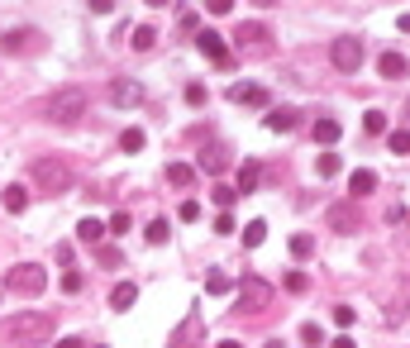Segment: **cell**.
<instances>
[{
	"label": "cell",
	"mask_w": 410,
	"mask_h": 348,
	"mask_svg": "<svg viewBox=\"0 0 410 348\" xmlns=\"http://www.w3.org/2000/svg\"><path fill=\"white\" fill-rule=\"evenodd\" d=\"M81 115H86V91H81V86H63V91L48 100V120L63 125V129L81 125Z\"/></svg>",
	"instance_id": "cell-1"
},
{
	"label": "cell",
	"mask_w": 410,
	"mask_h": 348,
	"mask_svg": "<svg viewBox=\"0 0 410 348\" xmlns=\"http://www.w3.org/2000/svg\"><path fill=\"white\" fill-rule=\"evenodd\" d=\"M363 38H353V33H344V38H334V48H330V63H334V72H344V77H353L358 67H363Z\"/></svg>",
	"instance_id": "cell-2"
},
{
	"label": "cell",
	"mask_w": 410,
	"mask_h": 348,
	"mask_svg": "<svg viewBox=\"0 0 410 348\" xmlns=\"http://www.w3.org/2000/svg\"><path fill=\"white\" fill-rule=\"evenodd\" d=\"M10 334H15L19 344H38L53 334V315H38V310H24V315L10 320Z\"/></svg>",
	"instance_id": "cell-3"
},
{
	"label": "cell",
	"mask_w": 410,
	"mask_h": 348,
	"mask_svg": "<svg viewBox=\"0 0 410 348\" xmlns=\"http://www.w3.org/2000/svg\"><path fill=\"white\" fill-rule=\"evenodd\" d=\"M5 282L15 286V291H24V296H43L48 291V272L38 268V263H19V268H10Z\"/></svg>",
	"instance_id": "cell-4"
},
{
	"label": "cell",
	"mask_w": 410,
	"mask_h": 348,
	"mask_svg": "<svg viewBox=\"0 0 410 348\" xmlns=\"http://www.w3.org/2000/svg\"><path fill=\"white\" fill-rule=\"evenodd\" d=\"M272 301V282L268 277H243V291H238V315H253Z\"/></svg>",
	"instance_id": "cell-5"
},
{
	"label": "cell",
	"mask_w": 410,
	"mask_h": 348,
	"mask_svg": "<svg viewBox=\"0 0 410 348\" xmlns=\"http://www.w3.org/2000/svg\"><path fill=\"white\" fill-rule=\"evenodd\" d=\"M33 181L48 191V196H58V191H67L72 186V172H67V162H33Z\"/></svg>",
	"instance_id": "cell-6"
},
{
	"label": "cell",
	"mask_w": 410,
	"mask_h": 348,
	"mask_svg": "<svg viewBox=\"0 0 410 348\" xmlns=\"http://www.w3.org/2000/svg\"><path fill=\"white\" fill-rule=\"evenodd\" d=\"M325 220H330L334 234H358L363 215H358V201H334V206L325 210Z\"/></svg>",
	"instance_id": "cell-7"
},
{
	"label": "cell",
	"mask_w": 410,
	"mask_h": 348,
	"mask_svg": "<svg viewBox=\"0 0 410 348\" xmlns=\"http://www.w3.org/2000/svg\"><path fill=\"white\" fill-rule=\"evenodd\" d=\"M234 43L248 48V53H268V48H272V29H268V24H253V19H243V24L234 29Z\"/></svg>",
	"instance_id": "cell-8"
},
{
	"label": "cell",
	"mask_w": 410,
	"mask_h": 348,
	"mask_svg": "<svg viewBox=\"0 0 410 348\" xmlns=\"http://www.w3.org/2000/svg\"><path fill=\"white\" fill-rule=\"evenodd\" d=\"M143 95H148V91H143L139 81H129V77L110 81V105H115V110H139Z\"/></svg>",
	"instance_id": "cell-9"
},
{
	"label": "cell",
	"mask_w": 410,
	"mask_h": 348,
	"mask_svg": "<svg viewBox=\"0 0 410 348\" xmlns=\"http://www.w3.org/2000/svg\"><path fill=\"white\" fill-rule=\"evenodd\" d=\"M196 48H201V53H205V58H210L215 67H224V72L234 67V58H229V48H224V38H220V33L201 29V33H196Z\"/></svg>",
	"instance_id": "cell-10"
},
{
	"label": "cell",
	"mask_w": 410,
	"mask_h": 348,
	"mask_svg": "<svg viewBox=\"0 0 410 348\" xmlns=\"http://www.w3.org/2000/svg\"><path fill=\"white\" fill-rule=\"evenodd\" d=\"M229 100L234 105H253V110H268V86H258V81H238V86H229Z\"/></svg>",
	"instance_id": "cell-11"
},
{
	"label": "cell",
	"mask_w": 410,
	"mask_h": 348,
	"mask_svg": "<svg viewBox=\"0 0 410 348\" xmlns=\"http://www.w3.org/2000/svg\"><path fill=\"white\" fill-rule=\"evenodd\" d=\"M201 167H205V172H224V167H229V143L210 139V143L201 148Z\"/></svg>",
	"instance_id": "cell-12"
},
{
	"label": "cell",
	"mask_w": 410,
	"mask_h": 348,
	"mask_svg": "<svg viewBox=\"0 0 410 348\" xmlns=\"http://www.w3.org/2000/svg\"><path fill=\"white\" fill-rule=\"evenodd\" d=\"M258 181H263L258 158H243V162H238V176H234V191H238V196H248V191H258Z\"/></svg>",
	"instance_id": "cell-13"
},
{
	"label": "cell",
	"mask_w": 410,
	"mask_h": 348,
	"mask_svg": "<svg viewBox=\"0 0 410 348\" xmlns=\"http://www.w3.org/2000/svg\"><path fill=\"white\" fill-rule=\"evenodd\" d=\"M377 72H382L387 81H406V77H410V63L401 58V53H382V58H377Z\"/></svg>",
	"instance_id": "cell-14"
},
{
	"label": "cell",
	"mask_w": 410,
	"mask_h": 348,
	"mask_svg": "<svg viewBox=\"0 0 410 348\" xmlns=\"http://www.w3.org/2000/svg\"><path fill=\"white\" fill-rule=\"evenodd\" d=\"M296 120H300V115L291 110V105H277V110L263 115V125H268L272 134H291V129H296Z\"/></svg>",
	"instance_id": "cell-15"
},
{
	"label": "cell",
	"mask_w": 410,
	"mask_h": 348,
	"mask_svg": "<svg viewBox=\"0 0 410 348\" xmlns=\"http://www.w3.org/2000/svg\"><path fill=\"white\" fill-rule=\"evenodd\" d=\"M348 191H353V201H358V196H372V191H377V172L358 167V172L348 176Z\"/></svg>",
	"instance_id": "cell-16"
},
{
	"label": "cell",
	"mask_w": 410,
	"mask_h": 348,
	"mask_svg": "<svg viewBox=\"0 0 410 348\" xmlns=\"http://www.w3.org/2000/svg\"><path fill=\"white\" fill-rule=\"evenodd\" d=\"M0 201H5V210H10V215H24V210H29V191H24V186H5V196H0Z\"/></svg>",
	"instance_id": "cell-17"
},
{
	"label": "cell",
	"mask_w": 410,
	"mask_h": 348,
	"mask_svg": "<svg viewBox=\"0 0 410 348\" xmlns=\"http://www.w3.org/2000/svg\"><path fill=\"white\" fill-rule=\"evenodd\" d=\"M134 301H139V286H134V282H120V286L110 291V305H115V310H129Z\"/></svg>",
	"instance_id": "cell-18"
},
{
	"label": "cell",
	"mask_w": 410,
	"mask_h": 348,
	"mask_svg": "<svg viewBox=\"0 0 410 348\" xmlns=\"http://www.w3.org/2000/svg\"><path fill=\"white\" fill-rule=\"evenodd\" d=\"M167 181H172L177 191H186L191 181H196V167H191V162H172V167H167Z\"/></svg>",
	"instance_id": "cell-19"
},
{
	"label": "cell",
	"mask_w": 410,
	"mask_h": 348,
	"mask_svg": "<svg viewBox=\"0 0 410 348\" xmlns=\"http://www.w3.org/2000/svg\"><path fill=\"white\" fill-rule=\"evenodd\" d=\"M205 291H210V296H229V291H234V277H224L220 268L205 272Z\"/></svg>",
	"instance_id": "cell-20"
},
{
	"label": "cell",
	"mask_w": 410,
	"mask_h": 348,
	"mask_svg": "<svg viewBox=\"0 0 410 348\" xmlns=\"http://www.w3.org/2000/svg\"><path fill=\"white\" fill-rule=\"evenodd\" d=\"M339 134H344V125H339V120H320V125H315V143H325V148H334V143H339Z\"/></svg>",
	"instance_id": "cell-21"
},
{
	"label": "cell",
	"mask_w": 410,
	"mask_h": 348,
	"mask_svg": "<svg viewBox=\"0 0 410 348\" xmlns=\"http://www.w3.org/2000/svg\"><path fill=\"white\" fill-rule=\"evenodd\" d=\"M77 238H81V243H100V238H105V224H100V220H91V215H86V220L77 224Z\"/></svg>",
	"instance_id": "cell-22"
},
{
	"label": "cell",
	"mask_w": 410,
	"mask_h": 348,
	"mask_svg": "<svg viewBox=\"0 0 410 348\" xmlns=\"http://www.w3.org/2000/svg\"><path fill=\"white\" fill-rule=\"evenodd\" d=\"M339 167H344V158H339L334 148H325V153H320V162H315L320 176H339Z\"/></svg>",
	"instance_id": "cell-23"
},
{
	"label": "cell",
	"mask_w": 410,
	"mask_h": 348,
	"mask_svg": "<svg viewBox=\"0 0 410 348\" xmlns=\"http://www.w3.org/2000/svg\"><path fill=\"white\" fill-rule=\"evenodd\" d=\"M263 238H268V224H263V220H248V224H243V248H258Z\"/></svg>",
	"instance_id": "cell-24"
},
{
	"label": "cell",
	"mask_w": 410,
	"mask_h": 348,
	"mask_svg": "<svg viewBox=\"0 0 410 348\" xmlns=\"http://www.w3.org/2000/svg\"><path fill=\"white\" fill-rule=\"evenodd\" d=\"M310 253H315V238H310V234H291V258H296V263H305Z\"/></svg>",
	"instance_id": "cell-25"
},
{
	"label": "cell",
	"mask_w": 410,
	"mask_h": 348,
	"mask_svg": "<svg viewBox=\"0 0 410 348\" xmlns=\"http://www.w3.org/2000/svg\"><path fill=\"white\" fill-rule=\"evenodd\" d=\"M143 234H148V243H167V238H172V224L158 215V220H148V229H143Z\"/></svg>",
	"instance_id": "cell-26"
},
{
	"label": "cell",
	"mask_w": 410,
	"mask_h": 348,
	"mask_svg": "<svg viewBox=\"0 0 410 348\" xmlns=\"http://www.w3.org/2000/svg\"><path fill=\"white\" fill-rule=\"evenodd\" d=\"M153 43H158V29H153V24H139V29H134V48H139V53H148Z\"/></svg>",
	"instance_id": "cell-27"
},
{
	"label": "cell",
	"mask_w": 410,
	"mask_h": 348,
	"mask_svg": "<svg viewBox=\"0 0 410 348\" xmlns=\"http://www.w3.org/2000/svg\"><path fill=\"white\" fill-rule=\"evenodd\" d=\"M143 129H125V134H120V148H125V153H143Z\"/></svg>",
	"instance_id": "cell-28"
},
{
	"label": "cell",
	"mask_w": 410,
	"mask_h": 348,
	"mask_svg": "<svg viewBox=\"0 0 410 348\" xmlns=\"http://www.w3.org/2000/svg\"><path fill=\"white\" fill-rule=\"evenodd\" d=\"M387 148H391V153H410V129H391V134H387Z\"/></svg>",
	"instance_id": "cell-29"
},
{
	"label": "cell",
	"mask_w": 410,
	"mask_h": 348,
	"mask_svg": "<svg viewBox=\"0 0 410 348\" xmlns=\"http://www.w3.org/2000/svg\"><path fill=\"white\" fill-rule=\"evenodd\" d=\"M205 100H210V91H205L201 81H191V86H186V105H191V110H201Z\"/></svg>",
	"instance_id": "cell-30"
},
{
	"label": "cell",
	"mask_w": 410,
	"mask_h": 348,
	"mask_svg": "<svg viewBox=\"0 0 410 348\" xmlns=\"http://www.w3.org/2000/svg\"><path fill=\"white\" fill-rule=\"evenodd\" d=\"M210 201H215L220 210H229V206L238 201V191H234V186H215V191H210Z\"/></svg>",
	"instance_id": "cell-31"
},
{
	"label": "cell",
	"mask_w": 410,
	"mask_h": 348,
	"mask_svg": "<svg viewBox=\"0 0 410 348\" xmlns=\"http://www.w3.org/2000/svg\"><path fill=\"white\" fill-rule=\"evenodd\" d=\"M282 286H286V291H296V296H300V291H305V286H310V277H305V272H286V277H282Z\"/></svg>",
	"instance_id": "cell-32"
},
{
	"label": "cell",
	"mask_w": 410,
	"mask_h": 348,
	"mask_svg": "<svg viewBox=\"0 0 410 348\" xmlns=\"http://www.w3.org/2000/svg\"><path fill=\"white\" fill-rule=\"evenodd\" d=\"M81 286H86V277H81L77 268H72V272H63V291H67V296H81Z\"/></svg>",
	"instance_id": "cell-33"
},
{
	"label": "cell",
	"mask_w": 410,
	"mask_h": 348,
	"mask_svg": "<svg viewBox=\"0 0 410 348\" xmlns=\"http://www.w3.org/2000/svg\"><path fill=\"white\" fill-rule=\"evenodd\" d=\"M363 129H367V134H387V115H382V110H367V115H363Z\"/></svg>",
	"instance_id": "cell-34"
},
{
	"label": "cell",
	"mask_w": 410,
	"mask_h": 348,
	"mask_svg": "<svg viewBox=\"0 0 410 348\" xmlns=\"http://www.w3.org/2000/svg\"><path fill=\"white\" fill-rule=\"evenodd\" d=\"M353 320H358L353 305H334V325H339V329H353Z\"/></svg>",
	"instance_id": "cell-35"
},
{
	"label": "cell",
	"mask_w": 410,
	"mask_h": 348,
	"mask_svg": "<svg viewBox=\"0 0 410 348\" xmlns=\"http://www.w3.org/2000/svg\"><path fill=\"white\" fill-rule=\"evenodd\" d=\"M120 263H125V253H120L115 243H105V248H100V268H120Z\"/></svg>",
	"instance_id": "cell-36"
},
{
	"label": "cell",
	"mask_w": 410,
	"mask_h": 348,
	"mask_svg": "<svg viewBox=\"0 0 410 348\" xmlns=\"http://www.w3.org/2000/svg\"><path fill=\"white\" fill-rule=\"evenodd\" d=\"M105 229H110V234H129V210H115Z\"/></svg>",
	"instance_id": "cell-37"
},
{
	"label": "cell",
	"mask_w": 410,
	"mask_h": 348,
	"mask_svg": "<svg viewBox=\"0 0 410 348\" xmlns=\"http://www.w3.org/2000/svg\"><path fill=\"white\" fill-rule=\"evenodd\" d=\"M177 220L196 224V220H201V206H196V201H182V210H177Z\"/></svg>",
	"instance_id": "cell-38"
},
{
	"label": "cell",
	"mask_w": 410,
	"mask_h": 348,
	"mask_svg": "<svg viewBox=\"0 0 410 348\" xmlns=\"http://www.w3.org/2000/svg\"><path fill=\"white\" fill-rule=\"evenodd\" d=\"M215 234H234V215H229V210L215 215Z\"/></svg>",
	"instance_id": "cell-39"
},
{
	"label": "cell",
	"mask_w": 410,
	"mask_h": 348,
	"mask_svg": "<svg viewBox=\"0 0 410 348\" xmlns=\"http://www.w3.org/2000/svg\"><path fill=\"white\" fill-rule=\"evenodd\" d=\"M300 339H305V344L315 348V344H320V339H325V334H320V325H300Z\"/></svg>",
	"instance_id": "cell-40"
},
{
	"label": "cell",
	"mask_w": 410,
	"mask_h": 348,
	"mask_svg": "<svg viewBox=\"0 0 410 348\" xmlns=\"http://www.w3.org/2000/svg\"><path fill=\"white\" fill-rule=\"evenodd\" d=\"M205 10H210V15L220 19V15H229V10H234V0H210V5H205Z\"/></svg>",
	"instance_id": "cell-41"
},
{
	"label": "cell",
	"mask_w": 410,
	"mask_h": 348,
	"mask_svg": "<svg viewBox=\"0 0 410 348\" xmlns=\"http://www.w3.org/2000/svg\"><path fill=\"white\" fill-rule=\"evenodd\" d=\"M401 220H410V210L406 206H387V224H401Z\"/></svg>",
	"instance_id": "cell-42"
},
{
	"label": "cell",
	"mask_w": 410,
	"mask_h": 348,
	"mask_svg": "<svg viewBox=\"0 0 410 348\" xmlns=\"http://www.w3.org/2000/svg\"><path fill=\"white\" fill-rule=\"evenodd\" d=\"M58 263H63V268L72 272V243H58Z\"/></svg>",
	"instance_id": "cell-43"
},
{
	"label": "cell",
	"mask_w": 410,
	"mask_h": 348,
	"mask_svg": "<svg viewBox=\"0 0 410 348\" xmlns=\"http://www.w3.org/2000/svg\"><path fill=\"white\" fill-rule=\"evenodd\" d=\"M58 348H81V339H77V334H67V339H58Z\"/></svg>",
	"instance_id": "cell-44"
},
{
	"label": "cell",
	"mask_w": 410,
	"mask_h": 348,
	"mask_svg": "<svg viewBox=\"0 0 410 348\" xmlns=\"http://www.w3.org/2000/svg\"><path fill=\"white\" fill-rule=\"evenodd\" d=\"M330 348H358V344H353V339H348V334H339V339H334Z\"/></svg>",
	"instance_id": "cell-45"
},
{
	"label": "cell",
	"mask_w": 410,
	"mask_h": 348,
	"mask_svg": "<svg viewBox=\"0 0 410 348\" xmlns=\"http://www.w3.org/2000/svg\"><path fill=\"white\" fill-rule=\"evenodd\" d=\"M215 348H238V339H220V344H215Z\"/></svg>",
	"instance_id": "cell-46"
},
{
	"label": "cell",
	"mask_w": 410,
	"mask_h": 348,
	"mask_svg": "<svg viewBox=\"0 0 410 348\" xmlns=\"http://www.w3.org/2000/svg\"><path fill=\"white\" fill-rule=\"evenodd\" d=\"M401 33H410V15H401Z\"/></svg>",
	"instance_id": "cell-47"
},
{
	"label": "cell",
	"mask_w": 410,
	"mask_h": 348,
	"mask_svg": "<svg viewBox=\"0 0 410 348\" xmlns=\"http://www.w3.org/2000/svg\"><path fill=\"white\" fill-rule=\"evenodd\" d=\"M95 348H105V344H95Z\"/></svg>",
	"instance_id": "cell-48"
},
{
	"label": "cell",
	"mask_w": 410,
	"mask_h": 348,
	"mask_svg": "<svg viewBox=\"0 0 410 348\" xmlns=\"http://www.w3.org/2000/svg\"><path fill=\"white\" fill-rule=\"evenodd\" d=\"M406 115H410V105H406Z\"/></svg>",
	"instance_id": "cell-49"
}]
</instances>
